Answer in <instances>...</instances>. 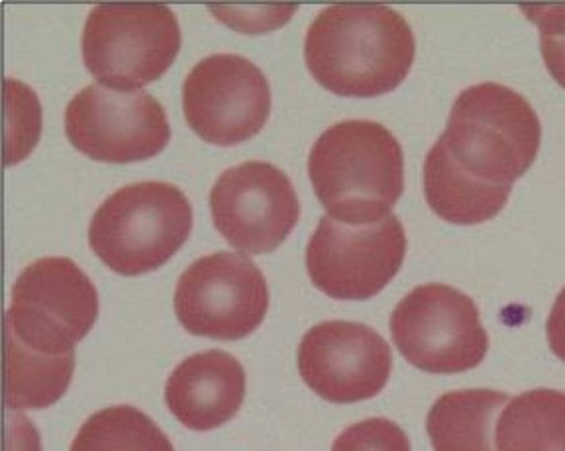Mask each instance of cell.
<instances>
[{
	"instance_id": "8992f818",
	"label": "cell",
	"mask_w": 565,
	"mask_h": 451,
	"mask_svg": "<svg viewBox=\"0 0 565 451\" xmlns=\"http://www.w3.org/2000/svg\"><path fill=\"white\" fill-rule=\"evenodd\" d=\"M98 319V292L70 257H44L12 287L7 332L38 354L65 355Z\"/></svg>"
},
{
	"instance_id": "cb8c5ba5",
	"label": "cell",
	"mask_w": 565,
	"mask_h": 451,
	"mask_svg": "<svg viewBox=\"0 0 565 451\" xmlns=\"http://www.w3.org/2000/svg\"><path fill=\"white\" fill-rule=\"evenodd\" d=\"M547 344L554 355L565 363V287L557 294L547 316Z\"/></svg>"
},
{
	"instance_id": "d6986e66",
	"label": "cell",
	"mask_w": 565,
	"mask_h": 451,
	"mask_svg": "<svg viewBox=\"0 0 565 451\" xmlns=\"http://www.w3.org/2000/svg\"><path fill=\"white\" fill-rule=\"evenodd\" d=\"M70 451H175L150 416L128 405L88 416Z\"/></svg>"
},
{
	"instance_id": "277c9868",
	"label": "cell",
	"mask_w": 565,
	"mask_h": 451,
	"mask_svg": "<svg viewBox=\"0 0 565 451\" xmlns=\"http://www.w3.org/2000/svg\"><path fill=\"white\" fill-rule=\"evenodd\" d=\"M193 230L185 193L161 181L118 189L98 206L88 226V246L115 273H150L175 256Z\"/></svg>"
},
{
	"instance_id": "30bf717a",
	"label": "cell",
	"mask_w": 565,
	"mask_h": 451,
	"mask_svg": "<svg viewBox=\"0 0 565 451\" xmlns=\"http://www.w3.org/2000/svg\"><path fill=\"white\" fill-rule=\"evenodd\" d=\"M67 140L90 160L136 163L156 158L171 140L168 112L143 90L90 83L65 108Z\"/></svg>"
},
{
	"instance_id": "7c38bea8",
	"label": "cell",
	"mask_w": 565,
	"mask_h": 451,
	"mask_svg": "<svg viewBox=\"0 0 565 451\" xmlns=\"http://www.w3.org/2000/svg\"><path fill=\"white\" fill-rule=\"evenodd\" d=\"M216 230L230 246L249 256L279 248L300 218L291 179L274 163L244 161L216 179L211 191Z\"/></svg>"
},
{
	"instance_id": "d4e9b609",
	"label": "cell",
	"mask_w": 565,
	"mask_h": 451,
	"mask_svg": "<svg viewBox=\"0 0 565 451\" xmlns=\"http://www.w3.org/2000/svg\"><path fill=\"white\" fill-rule=\"evenodd\" d=\"M17 428L18 451H40V440L34 426L28 425L26 416L17 415V418H9Z\"/></svg>"
},
{
	"instance_id": "52a82bcc",
	"label": "cell",
	"mask_w": 565,
	"mask_h": 451,
	"mask_svg": "<svg viewBox=\"0 0 565 451\" xmlns=\"http://www.w3.org/2000/svg\"><path fill=\"white\" fill-rule=\"evenodd\" d=\"M391 336L406 362L433 375L471 372L489 352L476 301L450 284L408 292L391 314Z\"/></svg>"
},
{
	"instance_id": "9c48e42d",
	"label": "cell",
	"mask_w": 565,
	"mask_h": 451,
	"mask_svg": "<svg viewBox=\"0 0 565 451\" xmlns=\"http://www.w3.org/2000/svg\"><path fill=\"white\" fill-rule=\"evenodd\" d=\"M405 256L397 216L367 226L322 216L307 246V269L318 291L335 301H365L397 277Z\"/></svg>"
},
{
	"instance_id": "7a4b0ae2",
	"label": "cell",
	"mask_w": 565,
	"mask_h": 451,
	"mask_svg": "<svg viewBox=\"0 0 565 451\" xmlns=\"http://www.w3.org/2000/svg\"><path fill=\"white\" fill-rule=\"evenodd\" d=\"M309 178L327 216L367 226L391 216L405 191V155L393 132L373 120L335 122L318 136Z\"/></svg>"
},
{
	"instance_id": "3957f363",
	"label": "cell",
	"mask_w": 565,
	"mask_h": 451,
	"mask_svg": "<svg viewBox=\"0 0 565 451\" xmlns=\"http://www.w3.org/2000/svg\"><path fill=\"white\" fill-rule=\"evenodd\" d=\"M438 140L471 178L512 186L539 155L542 126L536 110L516 90L479 83L459 93Z\"/></svg>"
},
{
	"instance_id": "5b68a950",
	"label": "cell",
	"mask_w": 565,
	"mask_h": 451,
	"mask_svg": "<svg viewBox=\"0 0 565 451\" xmlns=\"http://www.w3.org/2000/svg\"><path fill=\"white\" fill-rule=\"evenodd\" d=\"M181 50V26L166 4H98L81 37L88 72L110 89H141L163 77Z\"/></svg>"
},
{
	"instance_id": "8fae6325",
	"label": "cell",
	"mask_w": 565,
	"mask_h": 451,
	"mask_svg": "<svg viewBox=\"0 0 565 451\" xmlns=\"http://www.w3.org/2000/svg\"><path fill=\"white\" fill-rule=\"evenodd\" d=\"M183 112L186 125L204 142L224 148L246 142L267 125L269 80L244 55H209L185 77Z\"/></svg>"
},
{
	"instance_id": "ba28073f",
	"label": "cell",
	"mask_w": 565,
	"mask_h": 451,
	"mask_svg": "<svg viewBox=\"0 0 565 451\" xmlns=\"http://www.w3.org/2000/svg\"><path fill=\"white\" fill-rule=\"evenodd\" d=\"M269 287L254 261L216 251L186 267L175 289L177 320L194 336L244 340L262 326Z\"/></svg>"
},
{
	"instance_id": "ac0fdd59",
	"label": "cell",
	"mask_w": 565,
	"mask_h": 451,
	"mask_svg": "<svg viewBox=\"0 0 565 451\" xmlns=\"http://www.w3.org/2000/svg\"><path fill=\"white\" fill-rule=\"evenodd\" d=\"M75 372V352L38 354L7 332V407L42 410L52 407L70 389Z\"/></svg>"
},
{
	"instance_id": "5bb4252c",
	"label": "cell",
	"mask_w": 565,
	"mask_h": 451,
	"mask_svg": "<svg viewBox=\"0 0 565 451\" xmlns=\"http://www.w3.org/2000/svg\"><path fill=\"white\" fill-rule=\"evenodd\" d=\"M246 372L234 355L209 350L179 363L166 383V402L181 425L211 432L238 415Z\"/></svg>"
},
{
	"instance_id": "2e32d148",
	"label": "cell",
	"mask_w": 565,
	"mask_h": 451,
	"mask_svg": "<svg viewBox=\"0 0 565 451\" xmlns=\"http://www.w3.org/2000/svg\"><path fill=\"white\" fill-rule=\"evenodd\" d=\"M509 400L507 393L493 389L441 395L426 418L434 451H494L497 415Z\"/></svg>"
},
{
	"instance_id": "44dd1931",
	"label": "cell",
	"mask_w": 565,
	"mask_h": 451,
	"mask_svg": "<svg viewBox=\"0 0 565 451\" xmlns=\"http://www.w3.org/2000/svg\"><path fill=\"white\" fill-rule=\"evenodd\" d=\"M332 451H411V440L393 420L367 418L345 428L335 438Z\"/></svg>"
},
{
	"instance_id": "603a6c76",
	"label": "cell",
	"mask_w": 565,
	"mask_h": 451,
	"mask_svg": "<svg viewBox=\"0 0 565 451\" xmlns=\"http://www.w3.org/2000/svg\"><path fill=\"white\" fill-rule=\"evenodd\" d=\"M214 17L224 20L226 24L236 28L239 32L246 34H259V32H271L275 28L287 24L292 17V12L297 7H259L252 9L254 17L249 14V10L242 7H211Z\"/></svg>"
},
{
	"instance_id": "9a60e30c",
	"label": "cell",
	"mask_w": 565,
	"mask_h": 451,
	"mask_svg": "<svg viewBox=\"0 0 565 451\" xmlns=\"http://www.w3.org/2000/svg\"><path fill=\"white\" fill-rule=\"evenodd\" d=\"M512 186L487 185L454 163L440 140L424 160V195L440 218L459 226H476L503 211Z\"/></svg>"
},
{
	"instance_id": "4fadbf2b",
	"label": "cell",
	"mask_w": 565,
	"mask_h": 451,
	"mask_svg": "<svg viewBox=\"0 0 565 451\" xmlns=\"http://www.w3.org/2000/svg\"><path fill=\"white\" fill-rule=\"evenodd\" d=\"M299 372L318 397L352 405L377 397L393 372L385 337L360 322L330 320L302 336Z\"/></svg>"
},
{
	"instance_id": "ffe728a7",
	"label": "cell",
	"mask_w": 565,
	"mask_h": 451,
	"mask_svg": "<svg viewBox=\"0 0 565 451\" xmlns=\"http://www.w3.org/2000/svg\"><path fill=\"white\" fill-rule=\"evenodd\" d=\"M9 98V158L7 163L24 160L34 150L42 130V110L34 90L20 80L7 79Z\"/></svg>"
},
{
	"instance_id": "6da1fadb",
	"label": "cell",
	"mask_w": 565,
	"mask_h": 451,
	"mask_svg": "<svg viewBox=\"0 0 565 451\" xmlns=\"http://www.w3.org/2000/svg\"><path fill=\"white\" fill-rule=\"evenodd\" d=\"M413 28L381 4H332L305 37V62L324 89L371 98L397 89L415 63Z\"/></svg>"
},
{
	"instance_id": "e0dca14e",
	"label": "cell",
	"mask_w": 565,
	"mask_h": 451,
	"mask_svg": "<svg viewBox=\"0 0 565 451\" xmlns=\"http://www.w3.org/2000/svg\"><path fill=\"white\" fill-rule=\"evenodd\" d=\"M494 451H565V393L534 389L511 398L494 425Z\"/></svg>"
},
{
	"instance_id": "7402d4cb",
	"label": "cell",
	"mask_w": 565,
	"mask_h": 451,
	"mask_svg": "<svg viewBox=\"0 0 565 451\" xmlns=\"http://www.w3.org/2000/svg\"><path fill=\"white\" fill-rule=\"evenodd\" d=\"M540 30V52L550 75L565 89V7H521Z\"/></svg>"
}]
</instances>
